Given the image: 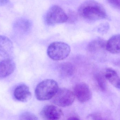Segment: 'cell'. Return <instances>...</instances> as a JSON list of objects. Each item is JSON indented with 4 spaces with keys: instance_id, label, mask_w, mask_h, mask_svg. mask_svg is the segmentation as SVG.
<instances>
[{
    "instance_id": "6da1fadb",
    "label": "cell",
    "mask_w": 120,
    "mask_h": 120,
    "mask_svg": "<svg viewBox=\"0 0 120 120\" xmlns=\"http://www.w3.org/2000/svg\"><path fill=\"white\" fill-rule=\"evenodd\" d=\"M78 13L80 17L87 20L94 21L106 18V14L103 6L96 1H87L79 7Z\"/></svg>"
},
{
    "instance_id": "7a4b0ae2",
    "label": "cell",
    "mask_w": 120,
    "mask_h": 120,
    "mask_svg": "<svg viewBox=\"0 0 120 120\" xmlns=\"http://www.w3.org/2000/svg\"><path fill=\"white\" fill-rule=\"evenodd\" d=\"M59 89L57 82L53 79H46L39 83L35 89L36 98L39 101L52 99Z\"/></svg>"
},
{
    "instance_id": "3957f363",
    "label": "cell",
    "mask_w": 120,
    "mask_h": 120,
    "mask_svg": "<svg viewBox=\"0 0 120 120\" xmlns=\"http://www.w3.org/2000/svg\"><path fill=\"white\" fill-rule=\"evenodd\" d=\"M70 51V47L68 44L61 42H55L49 45L47 53L51 59L60 61L67 58Z\"/></svg>"
},
{
    "instance_id": "277c9868",
    "label": "cell",
    "mask_w": 120,
    "mask_h": 120,
    "mask_svg": "<svg viewBox=\"0 0 120 120\" xmlns=\"http://www.w3.org/2000/svg\"><path fill=\"white\" fill-rule=\"evenodd\" d=\"M68 20L67 14L57 5L52 6L48 10L45 16L46 23L49 25L66 22Z\"/></svg>"
},
{
    "instance_id": "5b68a950",
    "label": "cell",
    "mask_w": 120,
    "mask_h": 120,
    "mask_svg": "<svg viewBox=\"0 0 120 120\" xmlns=\"http://www.w3.org/2000/svg\"><path fill=\"white\" fill-rule=\"evenodd\" d=\"M52 102L61 107H66L71 105L74 102L75 96L74 93L65 88L59 89L52 99Z\"/></svg>"
},
{
    "instance_id": "8992f818",
    "label": "cell",
    "mask_w": 120,
    "mask_h": 120,
    "mask_svg": "<svg viewBox=\"0 0 120 120\" xmlns=\"http://www.w3.org/2000/svg\"><path fill=\"white\" fill-rule=\"evenodd\" d=\"M75 97L81 103H85L90 100L92 93L88 85L84 82L77 84L73 89Z\"/></svg>"
},
{
    "instance_id": "52a82bcc",
    "label": "cell",
    "mask_w": 120,
    "mask_h": 120,
    "mask_svg": "<svg viewBox=\"0 0 120 120\" xmlns=\"http://www.w3.org/2000/svg\"><path fill=\"white\" fill-rule=\"evenodd\" d=\"M41 116L47 120H59L63 116V111L59 108L53 105H47L44 107L41 112Z\"/></svg>"
},
{
    "instance_id": "ba28073f",
    "label": "cell",
    "mask_w": 120,
    "mask_h": 120,
    "mask_svg": "<svg viewBox=\"0 0 120 120\" xmlns=\"http://www.w3.org/2000/svg\"><path fill=\"white\" fill-rule=\"evenodd\" d=\"M13 45L12 41L7 37L0 35V56L9 58L13 52Z\"/></svg>"
},
{
    "instance_id": "9c48e42d",
    "label": "cell",
    "mask_w": 120,
    "mask_h": 120,
    "mask_svg": "<svg viewBox=\"0 0 120 120\" xmlns=\"http://www.w3.org/2000/svg\"><path fill=\"white\" fill-rule=\"evenodd\" d=\"M13 94L15 98L21 102L28 101L31 97L29 87L24 84L19 85L16 87L14 89Z\"/></svg>"
},
{
    "instance_id": "30bf717a",
    "label": "cell",
    "mask_w": 120,
    "mask_h": 120,
    "mask_svg": "<svg viewBox=\"0 0 120 120\" xmlns=\"http://www.w3.org/2000/svg\"><path fill=\"white\" fill-rule=\"evenodd\" d=\"M15 65L13 60L6 58L0 61V79L5 78L15 70Z\"/></svg>"
},
{
    "instance_id": "8fae6325",
    "label": "cell",
    "mask_w": 120,
    "mask_h": 120,
    "mask_svg": "<svg viewBox=\"0 0 120 120\" xmlns=\"http://www.w3.org/2000/svg\"><path fill=\"white\" fill-rule=\"evenodd\" d=\"M106 48L111 53H120V34L116 35L111 37L106 42Z\"/></svg>"
},
{
    "instance_id": "7c38bea8",
    "label": "cell",
    "mask_w": 120,
    "mask_h": 120,
    "mask_svg": "<svg viewBox=\"0 0 120 120\" xmlns=\"http://www.w3.org/2000/svg\"><path fill=\"white\" fill-rule=\"evenodd\" d=\"M104 76L112 85L120 89V78L115 70L111 68L106 69Z\"/></svg>"
},
{
    "instance_id": "4fadbf2b",
    "label": "cell",
    "mask_w": 120,
    "mask_h": 120,
    "mask_svg": "<svg viewBox=\"0 0 120 120\" xmlns=\"http://www.w3.org/2000/svg\"><path fill=\"white\" fill-rule=\"evenodd\" d=\"M106 42L101 39H97L91 42L88 44L87 50L91 53H96L106 48Z\"/></svg>"
},
{
    "instance_id": "5bb4252c",
    "label": "cell",
    "mask_w": 120,
    "mask_h": 120,
    "mask_svg": "<svg viewBox=\"0 0 120 120\" xmlns=\"http://www.w3.org/2000/svg\"><path fill=\"white\" fill-rule=\"evenodd\" d=\"M60 72L61 75L69 77L74 74L75 68L74 65L70 62L63 63L59 66Z\"/></svg>"
},
{
    "instance_id": "9a60e30c",
    "label": "cell",
    "mask_w": 120,
    "mask_h": 120,
    "mask_svg": "<svg viewBox=\"0 0 120 120\" xmlns=\"http://www.w3.org/2000/svg\"><path fill=\"white\" fill-rule=\"evenodd\" d=\"M15 26L19 30L26 31L30 29L31 24L30 21L28 20L22 19L18 21Z\"/></svg>"
},
{
    "instance_id": "2e32d148",
    "label": "cell",
    "mask_w": 120,
    "mask_h": 120,
    "mask_svg": "<svg viewBox=\"0 0 120 120\" xmlns=\"http://www.w3.org/2000/svg\"><path fill=\"white\" fill-rule=\"evenodd\" d=\"M95 79L99 89L103 91H105L106 85L105 76L104 77L103 75L101 73H98L96 75Z\"/></svg>"
},
{
    "instance_id": "e0dca14e",
    "label": "cell",
    "mask_w": 120,
    "mask_h": 120,
    "mask_svg": "<svg viewBox=\"0 0 120 120\" xmlns=\"http://www.w3.org/2000/svg\"><path fill=\"white\" fill-rule=\"evenodd\" d=\"M20 119L21 120H37L38 118L34 114L26 112L23 113L21 115Z\"/></svg>"
},
{
    "instance_id": "ac0fdd59",
    "label": "cell",
    "mask_w": 120,
    "mask_h": 120,
    "mask_svg": "<svg viewBox=\"0 0 120 120\" xmlns=\"http://www.w3.org/2000/svg\"><path fill=\"white\" fill-rule=\"evenodd\" d=\"M68 20L67 22L69 23L75 22L77 19V16L75 12L73 11H71L69 12L68 15Z\"/></svg>"
},
{
    "instance_id": "d6986e66",
    "label": "cell",
    "mask_w": 120,
    "mask_h": 120,
    "mask_svg": "<svg viewBox=\"0 0 120 120\" xmlns=\"http://www.w3.org/2000/svg\"><path fill=\"white\" fill-rule=\"evenodd\" d=\"M88 120H101L103 119L101 115L98 113L90 114L87 116Z\"/></svg>"
},
{
    "instance_id": "ffe728a7",
    "label": "cell",
    "mask_w": 120,
    "mask_h": 120,
    "mask_svg": "<svg viewBox=\"0 0 120 120\" xmlns=\"http://www.w3.org/2000/svg\"><path fill=\"white\" fill-rule=\"evenodd\" d=\"M107 1L114 8L120 9V0H107Z\"/></svg>"
},
{
    "instance_id": "44dd1931",
    "label": "cell",
    "mask_w": 120,
    "mask_h": 120,
    "mask_svg": "<svg viewBox=\"0 0 120 120\" xmlns=\"http://www.w3.org/2000/svg\"><path fill=\"white\" fill-rule=\"evenodd\" d=\"M9 0H0V5L3 6L8 3Z\"/></svg>"
},
{
    "instance_id": "7402d4cb",
    "label": "cell",
    "mask_w": 120,
    "mask_h": 120,
    "mask_svg": "<svg viewBox=\"0 0 120 120\" xmlns=\"http://www.w3.org/2000/svg\"><path fill=\"white\" fill-rule=\"evenodd\" d=\"M68 120H79L80 118L78 117L75 116H72L70 117Z\"/></svg>"
}]
</instances>
